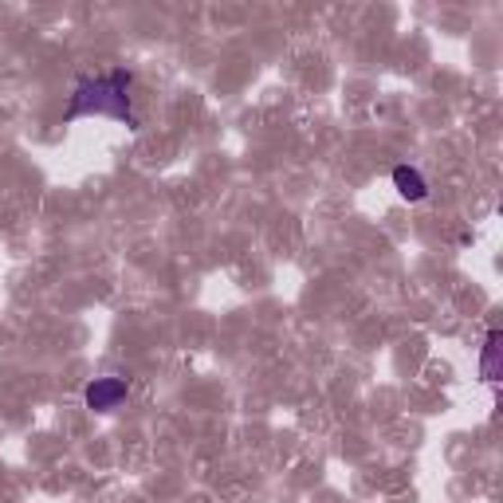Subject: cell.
<instances>
[{
	"label": "cell",
	"instance_id": "6da1fadb",
	"mask_svg": "<svg viewBox=\"0 0 503 503\" xmlns=\"http://www.w3.org/2000/svg\"><path fill=\"white\" fill-rule=\"evenodd\" d=\"M130 87L134 75L114 67L106 75H87L75 83V94L63 111V122H79L87 114H103V119H119L126 126H138V114L130 111Z\"/></svg>",
	"mask_w": 503,
	"mask_h": 503
},
{
	"label": "cell",
	"instance_id": "7a4b0ae2",
	"mask_svg": "<svg viewBox=\"0 0 503 503\" xmlns=\"http://www.w3.org/2000/svg\"><path fill=\"white\" fill-rule=\"evenodd\" d=\"M126 393H130L126 378H94L87 390H83V401H87V409H94V413H111L126 401Z\"/></svg>",
	"mask_w": 503,
	"mask_h": 503
},
{
	"label": "cell",
	"instance_id": "3957f363",
	"mask_svg": "<svg viewBox=\"0 0 503 503\" xmlns=\"http://www.w3.org/2000/svg\"><path fill=\"white\" fill-rule=\"evenodd\" d=\"M393 185H398V193L405 201H425V197H429V185H425L421 169H413V166H398V169H393Z\"/></svg>",
	"mask_w": 503,
	"mask_h": 503
},
{
	"label": "cell",
	"instance_id": "277c9868",
	"mask_svg": "<svg viewBox=\"0 0 503 503\" xmlns=\"http://www.w3.org/2000/svg\"><path fill=\"white\" fill-rule=\"evenodd\" d=\"M496 355H499V330L488 335V346H484V378L496 382Z\"/></svg>",
	"mask_w": 503,
	"mask_h": 503
}]
</instances>
